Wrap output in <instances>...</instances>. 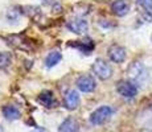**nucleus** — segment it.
<instances>
[{"label":"nucleus","instance_id":"13","mask_svg":"<svg viewBox=\"0 0 152 132\" xmlns=\"http://www.w3.org/2000/svg\"><path fill=\"white\" fill-rule=\"evenodd\" d=\"M61 58H62V55H61L60 52H50L48 54V57H46V60H45L46 67H53V66H56L61 61Z\"/></svg>","mask_w":152,"mask_h":132},{"label":"nucleus","instance_id":"9","mask_svg":"<svg viewBox=\"0 0 152 132\" xmlns=\"http://www.w3.org/2000/svg\"><path fill=\"white\" fill-rule=\"evenodd\" d=\"M58 132H80V125L74 119L68 118L61 123Z\"/></svg>","mask_w":152,"mask_h":132},{"label":"nucleus","instance_id":"14","mask_svg":"<svg viewBox=\"0 0 152 132\" xmlns=\"http://www.w3.org/2000/svg\"><path fill=\"white\" fill-rule=\"evenodd\" d=\"M12 62V57H11L10 53H5L1 52L0 53V69H5L8 67Z\"/></svg>","mask_w":152,"mask_h":132},{"label":"nucleus","instance_id":"17","mask_svg":"<svg viewBox=\"0 0 152 132\" xmlns=\"http://www.w3.org/2000/svg\"><path fill=\"white\" fill-rule=\"evenodd\" d=\"M0 132H3V130H1V127H0Z\"/></svg>","mask_w":152,"mask_h":132},{"label":"nucleus","instance_id":"16","mask_svg":"<svg viewBox=\"0 0 152 132\" xmlns=\"http://www.w3.org/2000/svg\"><path fill=\"white\" fill-rule=\"evenodd\" d=\"M45 4H53V3H56V0H42Z\"/></svg>","mask_w":152,"mask_h":132},{"label":"nucleus","instance_id":"4","mask_svg":"<svg viewBox=\"0 0 152 132\" xmlns=\"http://www.w3.org/2000/svg\"><path fill=\"white\" fill-rule=\"evenodd\" d=\"M77 87L82 93H91L97 87V82L91 75H82L77 79Z\"/></svg>","mask_w":152,"mask_h":132},{"label":"nucleus","instance_id":"7","mask_svg":"<svg viewBox=\"0 0 152 132\" xmlns=\"http://www.w3.org/2000/svg\"><path fill=\"white\" fill-rule=\"evenodd\" d=\"M109 57L113 62L115 63H122L126 60V50L122 46H111L109 50Z\"/></svg>","mask_w":152,"mask_h":132},{"label":"nucleus","instance_id":"6","mask_svg":"<svg viewBox=\"0 0 152 132\" xmlns=\"http://www.w3.org/2000/svg\"><path fill=\"white\" fill-rule=\"evenodd\" d=\"M64 103H65V107L68 110H75L78 107V104H80V95H78V93L75 90H69L65 95Z\"/></svg>","mask_w":152,"mask_h":132},{"label":"nucleus","instance_id":"8","mask_svg":"<svg viewBox=\"0 0 152 132\" xmlns=\"http://www.w3.org/2000/svg\"><path fill=\"white\" fill-rule=\"evenodd\" d=\"M111 9L116 16H124L130 11V5H128V3L126 0H115L113 3V5H111Z\"/></svg>","mask_w":152,"mask_h":132},{"label":"nucleus","instance_id":"5","mask_svg":"<svg viewBox=\"0 0 152 132\" xmlns=\"http://www.w3.org/2000/svg\"><path fill=\"white\" fill-rule=\"evenodd\" d=\"M66 28L75 34H82L87 32V23L82 19H74L66 23Z\"/></svg>","mask_w":152,"mask_h":132},{"label":"nucleus","instance_id":"12","mask_svg":"<svg viewBox=\"0 0 152 132\" xmlns=\"http://www.w3.org/2000/svg\"><path fill=\"white\" fill-rule=\"evenodd\" d=\"M70 46H74V48H78L81 52L86 53L89 54L90 52L94 49V42L91 40H86L85 42L82 44V41H74V44H70Z\"/></svg>","mask_w":152,"mask_h":132},{"label":"nucleus","instance_id":"11","mask_svg":"<svg viewBox=\"0 0 152 132\" xmlns=\"http://www.w3.org/2000/svg\"><path fill=\"white\" fill-rule=\"evenodd\" d=\"M1 112H3V116L8 120H16L20 118V111L15 106H4Z\"/></svg>","mask_w":152,"mask_h":132},{"label":"nucleus","instance_id":"10","mask_svg":"<svg viewBox=\"0 0 152 132\" xmlns=\"http://www.w3.org/2000/svg\"><path fill=\"white\" fill-rule=\"evenodd\" d=\"M37 102L46 108H52V107H54V104H56V99L50 91H42L40 94L39 98H37Z\"/></svg>","mask_w":152,"mask_h":132},{"label":"nucleus","instance_id":"15","mask_svg":"<svg viewBox=\"0 0 152 132\" xmlns=\"http://www.w3.org/2000/svg\"><path fill=\"white\" fill-rule=\"evenodd\" d=\"M136 1L145 12L152 13V0H136Z\"/></svg>","mask_w":152,"mask_h":132},{"label":"nucleus","instance_id":"3","mask_svg":"<svg viewBox=\"0 0 152 132\" xmlns=\"http://www.w3.org/2000/svg\"><path fill=\"white\" fill-rule=\"evenodd\" d=\"M116 90H118V93L122 96L128 98V99L134 98L138 94V86L130 81H121L118 83V86H116Z\"/></svg>","mask_w":152,"mask_h":132},{"label":"nucleus","instance_id":"1","mask_svg":"<svg viewBox=\"0 0 152 132\" xmlns=\"http://www.w3.org/2000/svg\"><path fill=\"white\" fill-rule=\"evenodd\" d=\"M113 108L109 107V106H102V107L97 108L94 112L90 115V122L94 125H101L103 123H106L107 120L111 118L113 115Z\"/></svg>","mask_w":152,"mask_h":132},{"label":"nucleus","instance_id":"2","mask_svg":"<svg viewBox=\"0 0 152 132\" xmlns=\"http://www.w3.org/2000/svg\"><path fill=\"white\" fill-rule=\"evenodd\" d=\"M93 73L101 79H109L111 77V74H113V70H111L109 63H106L103 60L98 58L93 63Z\"/></svg>","mask_w":152,"mask_h":132}]
</instances>
